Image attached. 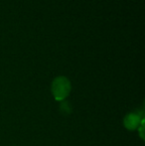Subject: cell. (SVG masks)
<instances>
[{
    "label": "cell",
    "mask_w": 145,
    "mask_h": 146,
    "mask_svg": "<svg viewBox=\"0 0 145 146\" xmlns=\"http://www.w3.org/2000/svg\"><path fill=\"white\" fill-rule=\"evenodd\" d=\"M52 94L56 100H64L71 92V82L66 77H57L52 83Z\"/></svg>",
    "instance_id": "cell-1"
},
{
    "label": "cell",
    "mask_w": 145,
    "mask_h": 146,
    "mask_svg": "<svg viewBox=\"0 0 145 146\" xmlns=\"http://www.w3.org/2000/svg\"><path fill=\"white\" fill-rule=\"evenodd\" d=\"M141 121V117L137 112H130L127 115L124 117V126L129 130H135L136 128H138L139 123Z\"/></svg>",
    "instance_id": "cell-2"
}]
</instances>
